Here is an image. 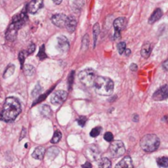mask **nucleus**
<instances>
[{"instance_id":"obj_38","label":"nucleus","mask_w":168,"mask_h":168,"mask_svg":"<svg viewBox=\"0 0 168 168\" xmlns=\"http://www.w3.org/2000/svg\"><path fill=\"white\" fill-rule=\"evenodd\" d=\"M49 92H50V90H49V91H48V92L46 93V94H44V95H42V96H40V98H38V99H37V100H35V102H34L33 105H35L36 103H40L41 101H43V100H44V99H46V97L48 96V94H49Z\"/></svg>"},{"instance_id":"obj_44","label":"nucleus","mask_w":168,"mask_h":168,"mask_svg":"<svg viewBox=\"0 0 168 168\" xmlns=\"http://www.w3.org/2000/svg\"><path fill=\"white\" fill-rule=\"evenodd\" d=\"M53 2H54L55 4H60L61 2H63V0H53Z\"/></svg>"},{"instance_id":"obj_39","label":"nucleus","mask_w":168,"mask_h":168,"mask_svg":"<svg viewBox=\"0 0 168 168\" xmlns=\"http://www.w3.org/2000/svg\"><path fill=\"white\" fill-rule=\"evenodd\" d=\"M35 50V45L34 44H30V46L28 47V49H27V54H32Z\"/></svg>"},{"instance_id":"obj_47","label":"nucleus","mask_w":168,"mask_h":168,"mask_svg":"<svg viewBox=\"0 0 168 168\" xmlns=\"http://www.w3.org/2000/svg\"><path fill=\"white\" fill-rule=\"evenodd\" d=\"M166 117V119L167 120V122H168V116H167V117Z\"/></svg>"},{"instance_id":"obj_13","label":"nucleus","mask_w":168,"mask_h":168,"mask_svg":"<svg viewBox=\"0 0 168 168\" xmlns=\"http://www.w3.org/2000/svg\"><path fill=\"white\" fill-rule=\"evenodd\" d=\"M69 42L65 36H60L58 38V49L62 53H65L69 49Z\"/></svg>"},{"instance_id":"obj_17","label":"nucleus","mask_w":168,"mask_h":168,"mask_svg":"<svg viewBox=\"0 0 168 168\" xmlns=\"http://www.w3.org/2000/svg\"><path fill=\"white\" fill-rule=\"evenodd\" d=\"M45 153V148L43 146H38L35 148L33 153H32V157L35 159L37 160H42L44 157Z\"/></svg>"},{"instance_id":"obj_3","label":"nucleus","mask_w":168,"mask_h":168,"mask_svg":"<svg viewBox=\"0 0 168 168\" xmlns=\"http://www.w3.org/2000/svg\"><path fill=\"white\" fill-rule=\"evenodd\" d=\"M160 145V140L158 137L155 134H146L140 140V146L143 151L148 152L157 150Z\"/></svg>"},{"instance_id":"obj_15","label":"nucleus","mask_w":168,"mask_h":168,"mask_svg":"<svg viewBox=\"0 0 168 168\" xmlns=\"http://www.w3.org/2000/svg\"><path fill=\"white\" fill-rule=\"evenodd\" d=\"M115 168H133L132 159L130 157L126 156L123 157V159L119 161Z\"/></svg>"},{"instance_id":"obj_37","label":"nucleus","mask_w":168,"mask_h":168,"mask_svg":"<svg viewBox=\"0 0 168 168\" xmlns=\"http://www.w3.org/2000/svg\"><path fill=\"white\" fill-rule=\"evenodd\" d=\"M104 139L108 142H112L113 140V134L111 132H107L104 134Z\"/></svg>"},{"instance_id":"obj_10","label":"nucleus","mask_w":168,"mask_h":168,"mask_svg":"<svg viewBox=\"0 0 168 168\" xmlns=\"http://www.w3.org/2000/svg\"><path fill=\"white\" fill-rule=\"evenodd\" d=\"M44 5V0H31L27 5V12L30 14H35L42 8Z\"/></svg>"},{"instance_id":"obj_7","label":"nucleus","mask_w":168,"mask_h":168,"mask_svg":"<svg viewBox=\"0 0 168 168\" xmlns=\"http://www.w3.org/2000/svg\"><path fill=\"white\" fill-rule=\"evenodd\" d=\"M126 25V18L119 17L114 21L113 22V26L115 29V35L114 38L116 40H119V37H121V31L124 30L125 26Z\"/></svg>"},{"instance_id":"obj_5","label":"nucleus","mask_w":168,"mask_h":168,"mask_svg":"<svg viewBox=\"0 0 168 168\" xmlns=\"http://www.w3.org/2000/svg\"><path fill=\"white\" fill-rule=\"evenodd\" d=\"M125 145H124L123 142L121 140H116L113 141L109 148L110 154L112 155L113 157H121L122 155L125 153Z\"/></svg>"},{"instance_id":"obj_34","label":"nucleus","mask_w":168,"mask_h":168,"mask_svg":"<svg viewBox=\"0 0 168 168\" xmlns=\"http://www.w3.org/2000/svg\"><path fill=\"white\" fill-rule=\"evenodd\" d=\"M74 75L75 72L74 71H72L71 73H70L69 76H68V89H72V84H73V81H74Z\"/></svg>"},{"instance_id":"obj_32","label":"nucleus","mask_w":168,"mask_h":168,"mask_svg":"<svg viewBox=\"0 0 168 168\" xmlns=\"http://www.w3.org/2000/svg\"><path fill=\"white\" fill-rule=\"evenodd\" d=\"M101 130H102V128L99 127V126H98V127H94V129H93V130L90 131V136L93 137V138H95V137H97L99 134H100Z\"/></svg>"},{"instance_id":"obj_8","label":"nucleus","mask_w":168,"mask_h":168,"mask_svg":"<svg viewBox=\"0 0 168 168\" xmlns=\"http://www.w3.org/2000/svg\"><path fill=\"white\" fill-rule=\"evenodd\" d=\"M27 20V15H26V11H22L20 14H17L16 16L12 18V25H13L14 26L16 27V29L19 30L21 28L24 24L26 23Z\"/></svg>"},{"instance_id":"obj_6","label":"nucleus","mask_w":168,"mask_h":168,"mask_svg":"<svg viewBox=\"0 0 168 168\" xmlns=\"http://www.w3.org/2000/svg\"><path fill=\"white\" fill-rule=\"evenodd\" d=\"M67 93L64 90H58L55 91L51 95L50 102L54 105H61L67 99Z\"/></svg>"},{"instance_id":"obj_42","label":"nucleus","mask_w":168,"mask_h":168,"mask_svg":"<svg viewBox=\"0 0 168 168\" xmlns=\"http://www.w3.org/2000/svg\"><path fill=\"white\" fill-rule=\"evenodd\" d=\"M162 67H163L166 71H168V59L162 63Z\"/></svg>"},{"instance_id":"obj_4","label":"nucleus","mask_w":168,"mask_h":168,"mask_svg":"<svg viewBox=\"0 0 168 168\" xmlns=\"http://www.w3.org/2000/svg\"><path fill=\"white\" fill-rule=\"evenodd\" d=\"M96 73L93 69L87 68L81 71L79 74V80L85 86H92L94 85V81L96 80Z\"/></svg>"},{"instance_id":"obj_23","label":"nucleus","mask_w":168,"mask_h":168,"mask_svg":"<svg viewBox=\"0 0 168 168\" xmlns=\"http://www.w3.org/2000/svg\"><path fill=\"white\" fill-rule=\"evenodd\" d=\"M85 5V0H76L73 3V10L76 12H79L81 11Z\"/></svg>"},{"instance_id":"obj_22","label":"nucleus","mask_w":168,"mask_h":168,"mask_svg":"<svg viewBox=\"0 0 168 168\" xmlns=\"http://www.w3.org/2000/svg\"><path fill=\"white\" fill-rule=\"evenodd\" d=\"M99 168H112V163L108 158L107 157H103L101 158L99 163Z\"/></svg>"},{"instance_id":"obj_18","label":"nucleus","mask_w":168,"mask_h":168,"mask_svg":"<svg viewBox=\"0 0 168 168\" xmlns=\"http://www.w3.org/2000/svg\"><path fill=\"white\" fill-rule=\"evenodd\" d=\"M151 50H152V46H151L150 43H144L141 49V56L144 58H148V57L150 56Z\"/></svg>"},{"instance_id":"obj_12","label":"nucleus","mask_w":168,"mask_h":168,"mask_svg":"<svg viewBox=\"0 0 168 168\" xmlns=\"http://www.w3.org/2000/svg\"><path fill=\"white\" fill-rule=\"evenodd\" d=\"M87 156L90 157L92 161H96L100 156V151L96 145H90L87 148Z\"/></svg>"},{"instance_id":"obj_46","label":"nucleus","mask_w":168,"mask_h":168,"mask_svg":"<svg viewBox=\"0 0 168 168\" xmlns=\"http://www.w3.org/2000/svg\"><path fill=\"white\" fill-rule=\"evenodd\" d=\"M1 116H2V111L0 109V117H1Z\"/></svg>"},{"instance_id":"obj_43","label":"nucleus","mask_w":168,"mask_h":168,"mask_svg":"<svg viewBox=\"0 0 168 168\" xmlns=\"http://www.w3.org/2000/svg\"><path fill=\"white\" fill-rule=\"evenodd\" d=\"M130 69L131 70L132 72H135V71L137 70L136 64H134V63H133V64H131V66H130Z\"/></svg>"},{"instance_id":"obj_35","label":"nucleus","mask_w":168,"mask_h":168,"mask_svg":"<svg viewBox=\"0 0 168 168\" xmlns=\"http://www.w3.org/2000/svg\"><path fill=\"white\" fill-rule=\"evenodd\" d=\"M77 122L81 126H85L86 122H87V117H83V116H81V117H79L77 118Z\"/></svg>"},{"instance_id":"obj_45","label":"nucleus","mask_w":168,"mask_h":168,"mask_svg":"<svg viewBox=\"0 0 168 168\" xmlns=\"http://www.w3.org/2000/svg\"><path fill=\"white\" fill-rule=\"evenodd\" d=\"M130 49H126V51H125V53H124V54H126V56H129V55H130Z\"/></svg>"},{"instance_id":"obj_11","label":"nucleus","mask_w":168,"mask_h":168,"mask_svg":"<svg viewBox=\"0 0 168 168\" xmlns=\"http://www.w3.org/2000/svg\"><path fill=\"white\" fill-rule=\"evenodd\" d=\"M67 16H66L65 14L59 13V14H55L52 17V22L54 23V25L60 28L65 26L66 21H67Z\"/></svg>"},{"instance_id":"obj_21","label":"nucleus","mask_w":168,"mask_h":168,"mask_svg":"<svg viewBox=\"0 0 168 168\" xmlns=\"http://www.w3.org/2000/svg\"><path fill=\"white\" fill-rule=\"evenodd\" d=\"M99 31H100V27H99V23H96V24L94 26V28H93V40H94V48H95V46H96L97 40H98V37H99Z\"/></svg>"},{"instance_id":"obj_2","label":"nucleus","mask_w":168,"mask_h":168,"mask_svg":"<svg viewBox=\"0 0 168 168\" xmlns=\"http://www.w3.org/2000/svg\"><path fill=\"white\" fill-rule=\"evenodd\" d=\"M94 89L97 94L103 95V96H108L111 95L114 90V83L110 78L108 77H103L99 76L97 77L94 84Z\"/></svg>"},{"instance_id":"obj_29","label":"nucleus","mask_w":168,"mask_h":168,"mask_svg":"<svg viewBox=\"0 0 168 168\" xmlns=\"http://www.w3.org/2000/svg\"><path fill=\"white\" fill-rule=\"evenodd\" d=\"M41 90H42L41 85L38 83L35 85V89L33 90V91H32L31 95L34 97V98H36V97L38 96L39 94H40Z\"/></svg>"},{"instance_id":"obj_33","label":"nucleus","mask_w":168,"mask_h":168,"mask_svg":"<svg viewBox=\"0 0 168 168\" xmlns=\"http://www.w3.org/2000/svg\"><path fill=\"white\" fill-rule=\"evenodd\" d=\"M18 58H19V61L21 63V68H23L24 67V63H25V59H26V56H25V53L23 51H21L19 55H18Z\"/></svg>"},{"instance_id":"obj_41","label":"nucleus","mask_w":168,"mask_h":168,"mask_svg":"<svg viewBox=\"0 0 168 168\" xmlns=\"http://www.w3.org/2000/svg\"><path fill=\"white\" fill-rule=\"evenodd\" d=\"M26 128H22V131H21V134L20 140H21V139H22L23 138L26 136Z\"/></svg>"},{"instance_id":"obj_36","label":"nucleus","mask_w":168,"mask_h":168,"mask_svg":"<svg viewBox=\"0 0 168 168\" xmlns=\"http://www.w3.org/2000/svg\"><path fill=\"white\" fill-rule=\"evenodd\" d=\"M89 36L88 35H85L83 37V40H82V49H84V47L85 48V50L88 48V45H89Z\"/></svg>"},{"instance_id":"obj_20","label":"nucleus","mask_w":168,"mask_h":168,"mask_svg":"<svg viewBox=\"0 0 168 168\" xmlns=\"http://www.w3.org/2000/svg\"><path fill=\"white\" fill-rule=\"evenodd\" d=\"M59 152H60V149L54 146V147H51L48 149L47 152H46V156L49 159L53 160L59 154Z\"/></svg>"},{"instance_id":"obj_27","label":"nucleus","mask_w":168,"mask_h":168,"mask_svg":"<svg viewBox=\"0 0 168 168\" xmlns=\"http://www.w3.org/2000/svg\"><path fill=\"white\" fill-rule=\"evenodd\" d=\"M157 165L161 167H168V157H161L157 160Z\"/></svg>"},{"instance_id":"obj_16","label":"nucleus","mask_w":168,"mask_h":168,"mask_svg":"<svg viewBox=\"0 0 168 168\" xmlns=\"http://www.w3.org/2000/svg\"><path fill=\"white\" fill-rule=\"evenodd\" d=\"M17 30L16 27L14 26L13 25H10L9 27L7 28V32H6V38H7V40L13 41L16 38V34H17Z\"/></svg>"},{"instance_id":"obj_40","label":"nucleus","mask_w":168,"mask_h":168,"mask_svg":"<svg viewBox=\"0 0 168 168\" xmlns=\"http://www.w3.org/2000/svg\"><path fill=\"white\" fill-rule=\"evenodd\" d=\"M82 167L83 168H92V165L89 161H86L84 165H82Z\"/></svg>"},{"instance_id":"obj_28","label":"nucleus","mask_w":168,"mask_h":168,"mask_svg":"<svg viewBox=\"0 0 168 168\" xmlns=\"http://www.w3.org/2000/svg\"><path fill=\"white\" fill-rule=\"evenodd\" d=\"M61 139H62V133H61L59 130H56V131L54 132V136L52 138L51 143H58V142L60 141Z\"/></svg>"},{"instance_id":"obj_30","label":"nucleus","mask_w":168,"mask_h":168,"mask_svg":"<svg viewBox=\"0 0 168 168\" xmlns=\"http://www.w3.org/2000/svg\"><path fill=\"white\" fill-rule=\"evenodd\" d=\"M119 54H123L126 49V44L125 42H120L117 46Z\"/></svg>"},{"instance_id":"obj_24","label":"nucleus","mask_w":168,"mask_h":168,"mask_svg":"<svg viewBox=\"0 0 168 168\" xmlns=\"http://www.w3.org/2000/svg\"><path fill=\"white\" fill-rule=\"evenodd\" d=\"M15 72V66L13 64H10L8 67L6 68L4 72V74H3V78H8L11 76H12Z\"/></svg>"},{"instance_id":"obj_19","label":"nucleus","mask_w":168,"mask_h":168,"mask_svg":"<svg viewBox=\"0 0 168 168\" xmlns=\"http://www.w3.org/2000/svg\"><path fill=\"white\" fill-rule=\"evenodd\" d=\"M161 16H162V11L160 8H157L152 12V14L148 19V23L149 24H153V23L159 20Z\"/></svg>"},{"instance_id":"obj_9","label":"nucleus","mask_w":168,"mask_h":168,"mask_svg":"<svg viewBox=\"0 0 168 168\" xmlns=\"http://www.w3.org/2000/svg\"><path fill=\"white\" fill-rule=\"evenodd\" d=\"M152 99L156 101H161L168 99V85H163L162 87L158 89L152 95Z\"/></svg>"},{"instance_id":"obj_31","label":"nucleus","mask_w":168,"mask_h":168,"mask_svg":"<svg viewBox=\"0 0 168 168\" xmlns=\"http://www.w3.org/2000/svg\"><path fill=\"white\" fill-rule=\"evenodd\" d=\"M44 50H45L44 45H42V46L40 47V52H39L38 55H37V57H38L40 59V60H44V59H45L46 58H47L46 54H45Z\"/></svg>"},{"instance_id":"obj_25","label":"nucleus","mask_w":168,"mask_h":168,"mask_svg":"<svg viewBox=\"0 0 168 168\" xmlns=\"http://www.w3.org/2000/svg\"><path fill=\"white\" fill-rule=\"evenodd\" d=\"M22 69L24 71V73L27 76H33L34 73H35V68H34L33 66L30 65V64H26V65L24 66Z\"/></svg>"},{"instance_id":"obj_26","label":"nucleus","mask_w":168,"mask_h":168,"mask_svg":"<svg viewBox=\"0 0 168 168\" xmlns=\"http://www.w3.org/2000/svg\"><path fill=\"white\" fill-rule=\"evenodd\" d=\"M40 112H41V114L45 117H50V115L52 114L51 108H50L48 105H43L42 107H41Z\"/></svg>"},{"instance_id":"obj_14","label":"nucleus","mask_w":168,"mask_h":168,"mask_svg":"<svg viewBox=\"0 0 168 168\" xmlns=\"http://www.w3.org/2000/svg\"><path fill=\"white\" fill-rule=\"evenodd\" d=\"M76 26H77V21L76 17L74 16H67L65 26L70 33H73L76 30Z\"/></svg>"},{"instance_id":"obj_1","label":"nucleus","mask_w":168,"mask_h":168,"mask_svg":"<svg viewBox=\"0 0 168 168\" xmlns=\"http://www.w3.org/2000/svg\"><path fill=\"white\" fill-rule=\"evenodd\" d=\"M21 111V107L19 100L14 97H8L3 104L1 118L7 122L12 121L20 114Z\"/></svg>"}]
</instances>
